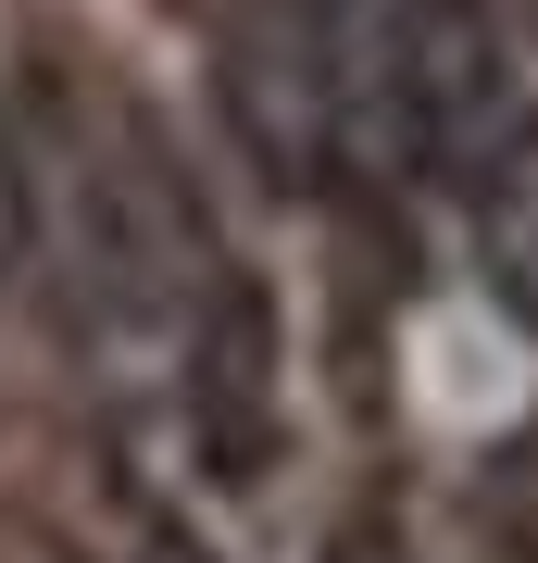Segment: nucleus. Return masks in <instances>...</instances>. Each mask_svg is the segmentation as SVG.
I'll use <instances>...</instances> for the list:
<instances>
[{"mask_svg": "<svg viewBox=\"0 0 538 563\" xmlns=\"http://www.w3.org/2000/svg\"><path fill=\"white\" fill-rule=\"evenodd\" d=\"M288 451V313L251 263H200L188 288V463L213 488H263Z\"/></svg>", "mask_w": 538, "mask_h": 563, "instance_id": "f257e3e1", "label": "nucleus"}, {"mask_svg": "<svg viewBox=\"0 0 538 563\" xmlns=\"http://www.w3.org/2000/svg\"><path fill=\"white\" fill-rule=\"evenodd\" d=\"M376 101L414 176L463 188L488 163V139L514 125V51H501L488 0H400L388 51H376Z\"/></svg>", "mask_w": 538, "mask_h": 563, "instance_id": "f03ea898", "label": "nucleus"}, {"mask_svg": "<svg viewBox=\"0 0 538 563\" xmlns=\"http://www.w3.org/2000/svg\"><path fill=\"white\" fill-rule=\"evenodd\" d=\"M76 263L113 313H151V301H188L213 239H200V201L176 188V163L139 113H100L76 139Z\"/></svg>", "mask_w": 538, "mask_h": 563, "instance_id": "7ed1b4c3", "label": "nucleus"}, {"mask_svg": "<svg viewBox=\"0 0 538 563\" xmlns=\"http://www.w3.org/2000/svg\"><path fill=\"white\" fill-rule=\"evenodd\" d=\"M226 139L251 151L263 188H288V201H314L326 176H339V51H326V25L300 13V0H263V13L226 25Z\"/></svg>", "mask_w": 538, "mask_h": 563, "instance_id": "20e7f679", "label": "nucleus"}, {"mask_svg": "<svg viewBox=\"0 0 538 563\" xmlns=\"http://www.w3.org/2000/svg\"><path fill=\"white\" fill-rule=\"evenodd\" d=\"M463 225H476V276L501 288V313L538 325V113H514L463 176Z\"/></svg>", "mask_w": 538, "mask_h": 563, "instance_id": "39448f33", "label": "nucleus"}, {"mask_svg": "<svg viewBox=\"0 0 538 563\" xmlns=\"http://www.w3.org/2000/svg\"><path fill=\"white\" fill-rule=\"evenodd\" d=\"M463 514H476V551H488V563H538V426H514V439L476 451Z\"/></svg>", "mask_w": 538, "mask_h": 563, "instance_id": "423d86ee", "label": "nucleus"}, {"mask_svg": "<svg viewBox=\"0 0 538 563\" xmlns=\"http://www.w3.org/2000/svg\"><path fill=\"white\" fill-rule=\"evenodd\" d=\"M39 239H51V201H39V151H25V125L0 113V313L39 288Z\"/></svg>", "mask_w": 538, "mask_h": 563, "instance_id": "0eeeda50", "label": "nucleus"}, {"mask_svg": "<svg viewBox=\"0 0 538 563\" xmlns=\"http://www.w3.org/2000/svg\"><path fill=\"white\" fill-rule=\"evenodd\" d=\"M125 563H226V551L200 539L188 514H151V526H139V551H125Z\"/></svg>", "mask_w": 538, "mask_h": 563, "instance_id": "6e6552de", "label": "nucleus"}, {"mask_svg": "<svg viewBox=\"0 0 538 563\" xmlns=\"http://www.w3.org/2000/svg\"><path fill=\"white\" fill-rule=\"evenodd\" d=\"M326 563H400V551H388V514H339V539H326Z\"/></svg>", "mask_w": 538, "mask_h": 563, "instance_id": "1a4fd4ad", "label": "nucleus"}]
</instances>
